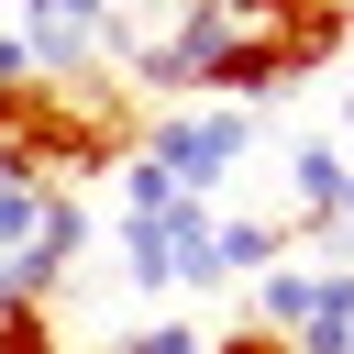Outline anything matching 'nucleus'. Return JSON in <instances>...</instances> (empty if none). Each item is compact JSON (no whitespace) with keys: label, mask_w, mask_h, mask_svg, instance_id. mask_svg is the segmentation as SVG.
Returning <instances> with one entry per match:
<instances>
[{"label":"nucleus","mask_w":354,"mask_h":354,"mask_svg":"<svg viewBox=\"0 0 354 354\" xmlns=\"http://www.w3.org/2000/svg\"><path fill=\"white\" fill-rule=\"evenodd\" d=\"M133 144H144V100L122 77H22V88H0V166L33 177V188L111 177Z\"/></svg>","instance_id":"nucleus-1"},{"label":"nucleus","mask_w":354,"mask_h":354,"mask_svg":"<svg viewBox=\"0 0 354 354\" xmlns=\"http://www.w3.org/2000/svg\"><path fill=\"white\" fill-rule=\"evenodd\" d=\"M133 155H155L188 199H221L232 166L254 155V122L221 111V100H166V111H144V144H133Z\"/></svg>","instance_id":"nucleus-2"},{"label":"nucleus","mask_w":354,"mask_h":354,"mask_svg":"<svg viewBox=\"0 0 354 354\" xmlns=\"http://www.w3.org/2000/svg\"><path fill=\"white\" fill-rule=\"evenodd\" d=\"M210 232H221L210 199L133 210V221H122V277H133V288H210Z\"/></svg>","instance_id":"nucleus-3"},{"label":"nucleus","mask_w":354,"mask_h":354,"mask_svg":"<svg viewBox=\"0 0 354 354\" xmlns=\"http://www.w3.org/2000/svg\"><path fill=\"white\" fill-rule=\"evenodd\" d=\"M221 11H232V33L277 44L299 77H321V66L354 44V0H221Z\"/></svg>","instance_id":"nucleus-4"},{"label":"nucleus","mask_w":354,"mask_h":354,"mask_svg":"<svg viewBox=\"0 0 354 354\" xmlns=\"http://www.w3.org/2000/svg\"><path fill=\"white\" fill-rule=\"evenodd\" d=\"M221 44H232V11L221 0H188V11H166V33L133 44V88H199L221 66Z\"/></svg>","instance_id":"nucleus-5"},{"label":"nucleus","mask_w":354,"mask_h":354,"mask_svg":"<svg viewBox=\"0 0 354 354\" xmlns=\"http://www.w3.org/2000/svg\"><path fill=\"white\" fill-rule=\"evenodd\" d=\"M343 188H354V155H343V144H299V155H288V199H299V221H310L321 243H332V221H343ZM299 221H288V232H299Z\"/></svg>","instance_id":"nucleus-6"},{"label":"nucleus","mask_w":354,"mask_h":354,"mask_svg":"<svg viewBox=\"0 0 354 354\" xmlns=\"http://www.w3.org/2000/svg\"><path fill=\"white\" fill-rule=\"evenodd\" d=\"M288 254V221L277 210H221V232H210V277H266Z\"/></svg>","instance_id":"nucleus-7"},{"label":"nucleus","mask_w":354,"mask_h":354,"mask_svg":"<svg viewBox=\"0 0 354 354\" xmlns=\"http://www.w3.org/2000/svg\"><path fill=\"white\" fill-rule=\"evenodd\" d=\"M310 288H321V266H266L254 277V332H277V343H299V321H310Z\"/></svg>","instance_id":"nucleus-8"},{"label":"nucleus","mask_w":354,"mask_h":354,"mask_svg":"<svg viewBox=\"0 0 354 354\" xmlns=\"http://www.w3.org/2000/svg\"><path fill=\"white\" fill-rule=\"evenodd\" d=\"M299 354H354V266H321L310 321H299Z\"/></svg>","instance_id":"nucleus-9"},{"label":"nucleus","mask_w":354,"mask_h":354,"mask_svg":"<svg viewBox=\"0 0 354 354\" xmlns=\"http://www.w3.org/2000/svg\"><path fill=\"white\" fill-rule=\"evenodd\" d=\"M0 354H66L55 299H0Z\"/></svg>","instance_id":"nucleus-10"},{"label":"nucleus","mask_w":354,"mask_h":354,"mask_svg":"<svg viewBox=\"0 0 354 354\" xmlns=\"http://www.w3.org/2000/svg\"><path fill=\"white\" fill-rule=\"evenodd\" d=\"M144 354H210V332H188V321H155V332H133Z\"/></svg>","instance_id":"nucleus-11"},{"label":"nucleus","mask_w":354,"mask_h":354,"mask_svg":"<svg viewBox=\"0 0 354 354\" xmlns=\"http://www.w3.org/2000/svg\"><path fill=\"white\" fill-rule=\"evenodd\" d=\"M22 11H55V22H100V33H122V22H111V0H22Z\"/></svg>","instance_id":"nucleus-12"},{"label":"nucleus","mask_w":354,"mask_h":354,"mask_svg":"<svg viewBox=\"0 0 354 354\" xmlns=\"http://www.w3.org/2000/svg\"><path fill=\"white\" fill-rule=\"evenodd\" d=\"M210 354H299V343H277V332H254V321H232V332H221Z\"/></svg>","instance_id":"nucleus-13"},{"label":"nucleus","mask_w":354,"mask_h":354,"mask_svg":"<svg viewBox=\"0 0 354 354\" xmlns=\"http://www.w3.org/2000/svg\"><path fill=\"white\" fill-rule=\"evenodd\" d=\"M100 354H144V343H100Z\"/></svg>","instance_id":"nucleus-14"},{"label":"nucleus","mask_w":354,"mask_h":354,"mask_svg":"<svg viewBox=\"0 0 354 354\" xmlns=\"http://www.w3.org/2000/svg\"><path fill=\"white\" fill-rule=\"evenodd\" d=\"M155 11H188V0H155Z\"/></svg>","instance_id":"nucleus-15"}]
</instances>
